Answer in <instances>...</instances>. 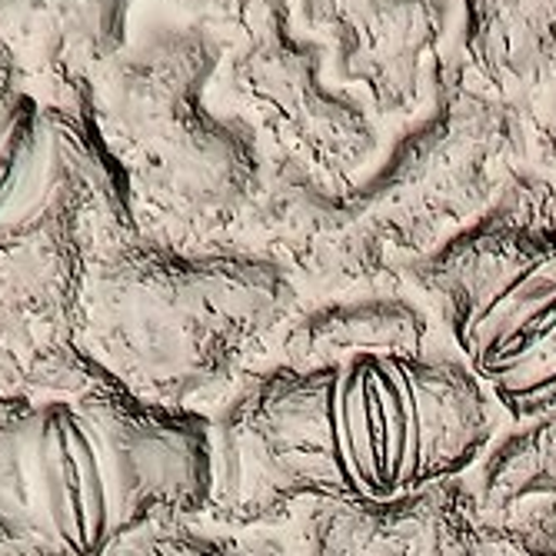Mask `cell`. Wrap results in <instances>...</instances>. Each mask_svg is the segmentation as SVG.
<instances>
[{
	"instance_id": "2e32d148",
	"label": "cell",
	"mask_w": 556,
	"mask_h": 556,
	"mask_svg": "<svg viewBox=\"0 0 556 556\" xmlns=\"http://www.w3.org/2000/svg\"><path fill=\"white\" fill-rule=\"evenodd\" d=\"M97 556H257V530H224L204 517H170L117 536Z\"/></svg>"
},
{
	"instance_id": "8fae6325",
	"label": "cell",
	"mask_w": 556,
	"mask_h": 556,
	"mask_svg": "<svg viewBox=\"0 0 556 556\" xmlns=\"http://www.w3.org/2000/svg\"><path fill=\"white\" fill-rule=\"evenodd\" d=\"M327 74L374 117H417L440 74L450 0H287Z\"/></svg>"
},
{
	"instance_id": "9c48e42d",
	"label": "cell",
	"mask_w": 556,
	"mask_h": 556,
	"mask_svg": "<svg viewBox=\"0 0 556 556\" xmlns=\"http://www.w3.org/2000/svg\"><path fill=\"white\" fill-rule=\"evenodd\" d=\"M290 527L293 556H556V503L480 514L464 473L374 507L311 503Z\"/></svg>"
},
{
	"instance_id": "4fadbf2b",
	"label": "cell",
	"mask_w": 556,
	"mask_h": 556,
	"mask_svg": "<svg viewBox=\"0 0 556 556\" xmlns=\"http://www.w3.org/2000/svg\"><path fill=\"white\" fill-rule=\"evenodd\" d=\"M446 346V333L417 293L361 290L303 303L280 330L270 361L303 370L367 357V353L424 357Z\"/></svg>"
},
{
	"instance_id": "6da1fadb",
	"label": "cell",
	"mask_w": 556,
	"mask_h": 556,
	"mask_svg": "<svg viewBox=\"0 0 556 556\" xmlns=\"http://www.w3.org/2000/svg\"><path fill=\"white\" fill-rule=\"evenodd\" d=\"M500 424L457 350L264 364L211 414L204 520L277 530L311 503L374 507L467 473Z\"/></svg>"
},
{
	"instance_id": "3957f363",
	"label": "cell",
	"mask_w": 556,
	"mask_h": 556,
	"mask_svg": "<svg viewBox=\"0 0 556 556\" xmlns=\"http://www.w3.org/2000/svg\"><path fill=\"white\" fill-rule=\"evenodd\" d=\"M303 303L261 250L187 247L140 227L93 243L74 343L140 400L211 417L270 361Z\"/></svg>"
},
{
	"instance_id": "9a60e30c",
	"label": "cell",
	"mask_w": 556,
	"mask_h": 556,
	"mask_svg": "<svg viewBox=\"0 0 556 556\" xmlns=\"http://www.w3.org/2000/svg\"><path fill=\"white\" fill-rule=\"evenodd\" d=\"M480 514H510L523 503H556V407L493 433L464 473Z\"/></svg>"
},
{
	"instance_id": "ba28073f",
	"label": "cell",
	"mask_w": 556,
	"mask_h": 556,
	"mask_svg": "<svg viewBox=\"0 0 556 556\" xmlns=\"http://www.w3.org/2000/svg\"><path fill=\"white\" fill-rule=\"evenodd\" d=\"M90 214L108 237L140 230L124 167L87 104H50L0 47V240Z\"/></svg>"
},
{
	"instance_id": "e0dca14e",
	"label": "cell",
	"mask_w": 556,
	"mask_h": 556,
	"mask_svg": "<svg viewBox=\"0 0 556 556\" xmlns=\"http://www.w3.org/2000/svg\"><path fill=\"white\" fill-rule=\"evenodd\" d=\"M174 4L197 24H207L220 34H233L254 0H174Z\"/></svg>"
},
{
	"instance_id": "5b68a950",
	"label": "cell",
	"mask_w": 556,
	"mask_h": 556,
	"mask_svg": "<svg viewBox=\"0 0 556 556\" xmlns=\"http://www.w3.org/2000/svg\"><path fill=\"white\" fill-rule=\"evenodd\" d=\"M396 274L500 414L556 407V224L490 211L430 254L396 257Z\"/></svg>"
},
{
	"instance_id": "8992f818",
	"label": "cell",
	"mask_w": 556,
	"mask_h": 556,
	"mask_svg": "<svg viewBox=\"0 0 556 556\" xmlns=\"http://www.w3.org/2000/svg\"><path fill=\"white\" fill-rule=\"evenodd\" d=\"M527 167L517 100L440 67L430 104L350 190L393 257H424L480 224Z\"/></svg>"
},
{
	"instance_id": "30bf717a",
	"label": "cell",
	"mask_w": 556,
	"mask_h": 556,
	"mask_svg": "<svg viewBox=\"0 0 556 556\" xmlns=\"http://www.w3.org/2000/svg\"><path fill=\"white\" fill-rule=\"evenodd\" d=\"M237 247L274 257L303 296L314 293V300L361 290H403L393 250L361 211L350 184L324 180L274 150L264 190Z\"/></svg>"
},
{
	"instance_id": "7a4b0ae2",
	"label": "cell",
	"mask_w": 556,
	"mask_h": 556,
	"mask_svg": "<svg viewBox=\"0 0 556 556\" xmlns=\"http://www.w3.org/2000/svg\"><path fill=\"white\" fill-rule=\"evenodd\" d=\"M207 496L211 417L140 400L77 343L0 387L4 556H97Z\"/></svg>"
},
{
	"instance_id": "ac0fdd59",
	"label": "cell",
	"mask_w": 556,
	"mask_h": 556,
	"mask_svg": "<svg viewBox=\"0 0 556 556\" xmlns=\"http://www.w3.org/2000/svg\"><path fill=\"white\" fill-rule=\"evenodd\" d=\"M257 556H293L290 536L274 530H257Z\"/></svg>"
},
{
	"instance_id": "5bb4252c",
	"label": "cell",
	"mask_w": 556,
	"mask_h": 556,
	"mask_svg": "<svg viewBox=\"0 0 556 556\" xmlns=\"http://www.w3.org/2000/svg\"><path fill=\"white\" fill-rule=\"evenodd\" d=\"M460 14L483 87L520 104L556 80V0H460Z\"/></svg>"
},
{
	"instance_id": "7c38bea8",
	"label": "cell",
	"mask_w": 556,
	"mask_h": 556,
	"mask_svg": "<svg viewBox=\"0 0 556 556\" xmlns=\"http://www.w3.org/2000/svg\"><path fill=\"white\" fill-rule=\"evenodd\" d=\"M137 0H0V47L50 104H87L93 80L130 43Z\"/></svg>"
},
{
	"instance_id": "52a82bcc",
	"label": "cell",
	"mask_w": 556,
	"mask_h": 556,
	"mask_svg": "<svg viewBox=\"0 0 556 556\" xmlns=\"http://www.w3.org/2000/svg\"><path fill=\"white\" fill-rule=\"evenodd\" d=\"M214 90L280 157L324 180H357L377 157V117L337 87L317 40L296 30L287 0H254L227 37Z\"/></svg>"
},
{
	"instance_id": "277c9868",
	"label": "cell",
	"mask_w": 556,
	"mask_h": 556,
	"mask_svg": "<svg viewBox=\"0 0 556 556\" xmlns=\"http://www.w3.org/2000/svg\"><path fill=\"white\" fill-rule=\"evenodd\" d=\"M224 54L227 34L207 24H147L93 80L140 227L187 247L237 243L270 167L264 137L211 104Z\"/></svg>"
}]
</instances>
